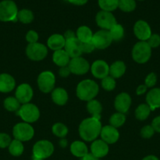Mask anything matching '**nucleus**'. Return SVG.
<instances>
[{
	"label": "nucleus",
	"mask_w": 160,
	"mask_h": 160,
	"mask_svg": "<svg viewBox=\"0 0 160 160\" xmlns=\"http://www.w3.org/2000/svg\"><path fill=\"white\" fill-rule=\"evenodd\" d=\"M101 129L100 120L91 117L81 122L78 127V134L85 142H92L100 136Z\"/></svg>",
	"instance_id": "1"
},
{
	"label": "nucleus",
	"mask_w": 160,
	"mask_h": 160,
	"mask_svg": "<svg viewBox=\"0 0 160 160\" xmlns=\"http://www.w3.org/2000/svg\"><path fill=\"white\" fill-rule=\"evenodd\" d=\"M99 93V86L91 79L80 81L76 87V95L80 100L89 102L94 99Z\"/></svg>",
	"instance_id": "2"
},
{
	"label": "nucleus",
	"mask_w": 160,
	"mask_h": 160,
	"mask_svg": "<svg viewBox=\"0 0 160 160\" xmlns=\"http://www.w3.org/2000/svg\"><path fill=\"white\" fill-rule=\"evenodd\" d=\"M131 54L132 58L136 63H146L152 56V48L147 42L140 41L133 45Z\"/></svg>",
	"instance_id": "3"
},
{
	"label": "nucleus",
	"mask_w": 160,
	"mask_h": 160,
	"mask_svg": "<svg viewBox=\"0 0 160 160\" xmlns=\"http://www.w3.org/2000/svg\"><path fill=\"white\" fill-rule=\"evenodd\" d=\"M18 8L13 0H3L0 2V21L11 22L17 20Z\"/></svg>",
	"instance_id": "4"
},
{
	"label": "nucleus",
	"mask_w": 160,
	"mask_h": 160,
	"mask_svg": "<svg viewBox=\"0 0 160 160\" xmlns=\"http://www.w3.org/2000/svg\"><path fill=\"white\" fill-rule=\"evenodd\" d=\"M17 113L23 122L28 123H35L40 117V111L38 106L31 102L21 105Z\"/></svg>",
	"instance_id": "5"
},
{
	"label": "nucleus",
	"mask_w": 160,
	"mask_h": 160,
	"mask_svg": "<svg viewBox=\"0 0 160 160\" xmlns=\"http://www.w3.org/2000/svg\"><path fill=\"white\" fill-rule=\"evenodd\" d=\"M13 135L14 139L21 142H28L31 140L35 135V130L31 123L20 122L14 125L13 128Z\"/></svg>",
	"instance_id": "6"
},
{
	"label": "nucleus",
	"mask_w": 160,
	"mask_h": 160,
	"mask_svg": "<svg viewBox=\"0 0 160 160\" xmlns=\"http://www.w3.org/2000/svg\"><path fill=\"white\" fill-rule=\"evenodd\" d=\"M56 78L51 71H43L39 73L37 78V84L42 93H50L55 88Z\"/></svg>",
	"instance_id": "7"
},
{
	"label": "nucleus",
	"mask_w": 160,
	"mask_h": 160,
	"mask_svg": "<svg viewBox=\"0 0 160 160\" xmlns=\"http://www.w3.org/2000/svg\"><path fill=\"white\" fill-rule=\"evenodd\" d=\"M27 57L32 61L43 60L48 54V48L45 45L39 42L33 44H28L26 47Z\"/></svg>",
	"instance_id": "8"
},
{
	"label": "nucleus",
	"mask_w": 160,
	"mask_h": 160,
	"mask_svg": "<svg viewBox=\"0 0 160 160\" xmlns=\"http://www.w3.org/2000/svg\"><path fill=\"white\" fill-rule=\"evenodd\" d=\"M54 152L53 143L48 140L38 141L32 148L33 157L45 159L50 157Z\"/></svg>",
	"instance_id": "9"
},
{
	"label": "nucleus",
	"mask_w": 160,
	"mask_h": 160,
	"mask_svg": "<svg viewBox=\"0 0 160 160\" xmlns=\"http://www.w3.org/2000/svg\"><path fill=\"white\" fill-rule=\"evenodd\" d=\"M96 23L101 30L109 31L113 26L117 23L116 19L111 12L100 10L97 13L95 17Z\"/></svg>",
	"instance_id": "10"
},
{
	"label": "nucleus",
	"mask_w": 160,
	"mask_h": 160,
	"mask_svg": "<svg viewBox=\"0 0 160 160\" xmlns=\"http://www.w3.org/2000/svg\"><path fill=\"white\" fill-rule=\"evenodd\" d=\"M113 40L110 34L109 31L100 30L94 33L93 35L92 42L97 49H105L108 48L112 43Z\"/></svg>",
	"instance_id": "11"
},
{
	"label": "nucleus",
	"mask_w": 160,
	"mask_h": 160,
	"mask_svg": "<svg viewBox=\"0 0 160 160\" xmlns=\"http://www.w3.org/2000/svg\"><path fill=\"white\" fill-rule=\"evenodd\" d=\"M68 67L72 73L75 75H84L90 70L89 62L82 56L71 59Z\"/></svg>",
	"instance_id": "12"
},
{
	"label": "nucleus",
	"mask_w": 160,
	"mask_h": 160,
	"mask_svg": "<svg viewBox=\"0 0 160 160\" xmlns=\"http://www.w3.org/2000/svg\"><path fill=\"white\" fill-rule=\"evenodd\" d=\"M133 33L137 39L141 42H147L152 35V29L150 25L145 20H139L134 23Z\"/></svg>",
	"instance_id": "13"
},
{
	"label": "nucleus",
	"mask_w": 160,
	"mask_h": 160,
	"mask_svg": "<svg viewBox=\"0 0 160 160\" xmlns=\"http://www.w3.org/2000/svg\"><path fill=\"white\" fill-rule=\"evenodd\" d=\"M34 92L30 84L27 83H23L17 86L15 92V97L20 102V104L29 103L32 99Z\"/></svg>",
	"instance_id": "14"
},
{
	"label": "nucleus",
	"mask_w": 160,
	"mask_h": 160,
	"mask_svg": "<svg viewBox=\"0 0 160 160\" xmlns=\"http://www.w3.org/2000/svg\"><path fill=\"white\" fill-rule=\"evenodd\" d=\"M90 71L94 78L102 80L109 75V65L104 60L97 59L90 66Z\"/></svg>",
	"instance_id": "15"
},
{
	"label": "nucleus",
	"mask_w": 160,
	"mask_h": 160,
	"mask_svg": "<svg viewBox=\"0 0 160 160\" xmlns=\"http://www.w3.org/2000/svg\"><path fill=\"white\" fill-rule=\"evenodd\" d=\"M132 104L130 95L126 92H121L115 98L114 106L116 111L122 113H126Z\"/></svg>",
	"instance_id": "16"
},
{
	"label": "nucleus",
	"mask_w": 160,
	"mask_h": 160,
	"mask_svg": "<svg viewBox=\"0 0 160 160\" xmlns=\"http://www.w3.org/2000/svg\"><path fill=\"white\" fill-rule=\"evenodd\" d=\"M100 136L101 138L100 139H102L104 142L108 145H112L116 143L119 139V132L117 128L111 125H106L102 127Z\"/></svg>",
	"instance_id": "17"
},
{
	"label": "nucleus",
	"mask_w": 160,
	"mask_h": 160,
	"mask_svg": "<svg viewBox=\"0 0 160 160\" xmlns=\"http://www.w3.org/2000/svg\"><path fill=\"white\" fill-rule=\"evenodd\" d=\"M64 49L66 52L68 54L71 59L75 57L81 56L83 54V50H82V42L77 39V38L68 39L66 40L65 45H64Z\"/></svg>",
	"instance_id": "18"
},
{
	"label": "nucleus",
	"mask_w": 160,
	"mask_h": 160,
	"mask_svg": "<svg viewBox=\"0 0 160 160\" xmlns=\"http://www.w3.org/2000/svg\"><path fill=\"white\" fill-rule=\"evenodd\" d=\"M91 154L93 155L98 159L103 158L108 155L109 152V146L108 144L104 142L102 139H96L90 145Z\"/></svg>",
	"instance_id": "19"
},
{
	"label": "nucleus",
	"mask_w": 160,
	"mask_h": 160,
	"mask_svg": "<svg viewBox=\"0 0 160 160\" xmlns=\"http://www.w3.org/2000/svg\"><path fill=\"white\" fill-rule=\"evenodd\" d=\"M16 87L15 79L10 74L6 73H0V92L9 93Z\"/></svg>",
	"instance_id": "20"
},
{
	"label": "nucleus",
	"mask_w": 160,
	"mask_h": 160,
	"mask_svg": "<svg viewBox=\"0 0 160 160\" xmlns=\"http://www.w3.org/2000/svg\"><path fill=\"white\" fill-rule=\"evenodd\" d=\"M146 103L148 105L152 111L160 108V88H155L147 92L146 95Z\"/></svg>",
	"instance_id": "21"
},
{
	"label": "nucleus",
	"mask_w": 160,
	"mask_h": 160,
	"mask_svg": "<svg viewBox=\"0 0 160 160\" xmlns=\"http://www.w3.org/2000/svg\"><path fill=\"white\" fill-rule=\"evenodd\" d=\"M66 40L64 35L60 34H53L49 37L47 40V47L53 52L64 49Z\"/></svg>",
	"instance_id": "22"
},
{
	"label": "nucleus",
	"mask_w": 160,
	"mask_h": 160,
	"mask_svg": "<svg viewBox=\"0 0 160 160\" xmlns=\"http://www.w3.org/2000/svg\"><path fill=\"white\" fill-rule=\"evenodd\" d=\"M52 101L57 106H64L68 101V94L63 88H56L51 92Z\"/></svg>",
	"instance_id": "23"
},
{
	"label": "nucleus",
	"mask_w": 160,
	"mask_h": 160,
	"mask_svg": "<svg viewBox=\"0 0 160 160\" xmlns=\"http://www.w3.org/2000/svg\"><path fill=\"white\" fill-rule=\"evenodd\" d=\"M126 70V66L123 61H115L111 66H109V75L115 79L120 78L123 76Z\"/></svg>",
	"instance_id": "24"
},
{
	"label": "nucleus",
	"mask_w": 160,
	"mask_h": 160,
	"mask_svg": "<svg viewBox=\"0 0 160 160\" xmlns=\"http://www.w3.org/2000/svg\"><path fill=\"white\" fill-rule=\"evenodd\" d=\"M70 151L74 156L78 158L84 157L88 153V147L83 142L75 141L71 144Z\"/></svg>",
	"instance_id": "25"
},
{
	"label": "nucleus",
	"mask_w": 160,
	"mask_h": 160,
	"mask_svg": "<svg viewBox=\"0 0 160 160\" xmlns=\"http://www.w3.org/2000/svg\"><path fill=\"white\" fill-rule=\"evenodd\" d=\"M52 59H53V62L59 67L68 66L71 60L70 56H68V54L66 52L64 49H61L53 52Z\"/></svg>",
	"instance_id": "26"
},
{
	"label": "nucleus",
	"mask_w": 160,
	"mask_h": 160,
	"mask_svg": "<svg viewBox=\"0 0 160 160\" xmlns=\"http://www.w3.org/2000/svg\"><path fill=\"white\" fill-rule=\"evenodd\" d=\"M86 109L89 112V113L92 116V117L100 120L103 107H102V105L100 102L96 99H92L87 102Z\"/></svg>",
	"instance_id": "27"
},
{
	"label": "nucleus",
	"mask_w": 160,
	"mask_h": 160,
	"mask_svg": "<svg viewBox=\"0 0 160 160\" xmlns=\"http://www.w3.org/2000/svg\"><path fill=\"white\" fill-rule=\"evenodd\" d=\"M75 34H76L77 39L82 43L91 42L93 38V35L92 30L89 27L85 26V25H83V26H80L79 28H78L76 32H75Z\"/></svg>",
	"instance_id": "28"
},
{
	"label": "nucleus",
	"mask_w": 160,
	"mask_h": 160,
	"mask_svg": "<svg viewBox=\"0 0 160 160\" xmlns=\"http://www.w3.org/2000/svg\"><path fill=\"white\" fill-rule=\"evenodd\" d=\"M151 112H152V110H151L150 107H149V106L147 103L140 104L136 107V110H135V117L138 120L144 121V120H147L148 118V117L151 114Z\"/></svg>",
	"instance_id": "29"
},
{
	"label": "nucleus",
	"mask_w": 160,
	"mask_h": 160,
	"mask_svg": "<svg viewBox=\"0 0 160 160\" xmlns=\"http://www.w3.org/2000/svg\"><path fill=\"white\" fill-rule=\"evenodd\" d=\"M8 149H9V152L13 156L17 157V156H20L23 154L24 147L23 142L17 140V139H13L8 147Z\"/></svg>",
	"instance_id": "30"
},
{
	"label": "nucleus",
	"mask_w": 160,
	"mask_h": 160,
	"mask_svg": "<svg viewBox=\"0 0 160 160\" xmlns=\"http://www.w3.org/2000/svg\"><path fill=\"white\" fill-rule=\"evenodd\" d=\"M4 108L9 112H17L21 106L20 102L16 98V97L9 96L5 98L3 102Z\"/></svg>",
	"instance_id": "31"
},
{
	"label": "nucleus",
	"mask_w": 160,
	"mask_h": 160,
	"mask_svg": "<svg viewBox=\"0 0 160 160\" xmlns=\"http://www.w3.org/2000/svg\"><path fill=\"white\" fill-rule=\"evenodd\" d=\"M17 20L24 24L31 23L34 20V13L32 11L28 9H22L18 11Z\"/></svg>",
	"instance_id": "32"
},
{
	"label": "nucleus",
	"mask_w": 160,
	"mask_h": 160,
	"mask_svg": "<svg viewBox=\"0 0 160 160\" xmlns=\"http://www.w3.org/2000/svg\"><path fill=\"white\" fill-rule=\"evenodd\" d=\"M126 120V117L124 113L122 112H115L111 116L109 119V123L111 126L114 127L115 128H119L124 125Z\"/></svg>",
	"instance_id": "33"
},
{
	"label": "nucleus",
	"mask_w": 160,
	"mask_h": 160,
	"mask_svg": "<svg viewBox=\"0 0 160 160\" xmlns=\"http://www.w3.org/2000/svg\"><path fill=\"white\" fill-rule=\"evenodd\" d=\"M119 0H98V6L101 10L112 12L119 7Z\"/></svg>",
	"instance_id": "34"
},
{
	"label": "nucleus",
	"mask_w": 160,
	"mask_h": 160,
	"mask_svg": "<svg viewBox=\"0 0 160 160\" xmlns=\"http://www.w3.org/2000/svg\"><path fill=\"white\" fill-rule=\"evenodd\" d=\"M52 132L59 138H64L68 134V128L62 123H56L52 127Z\"/></svg>",
	"instance_id": "35"
},
{
	"label": "nucleus",
	"mask_w": 160,
	"mask_h": 160,
	"mask_svg": "<svg viewBox=\"0 0 160 160\" xmlns=\"http://www.w3.org/2000/svg\"><path fill=\"white\" fill-rule=\"evenodd\" d=\"M109 32L112 40L115 41V42L121 41L124 38V35H125L124 28L118 23L109 30Z\"/></svg>",
	"instance_id": "36"
},
{
	"label": "nucleus",
	"mask_w": 160,
	"mask_h": 160,
	"mask_svg": "<svg viewBox=\"0 0 160 160\" xmlns=\"http://www.w3.org/2000/svg\"><path fill=\"white\" fill-rule=\"evenodd\" d=\"M119 8L125 12H131L136 8V0H119Z\"/></svg>",
	"instance_id": "37"
},
{
	"label": "nucleus",
	"mask_w": 160,
	"mask_h": 160,
	"mask_svg": "<svg viewBox=\"0 0 160 160\" xmlns=\"http://www.w3.org/2000/svg\"><path fill=\"white\" fill-rule=\"evenodd\" d=\"M101 87L107 92L113 91L116 87V81L115 78L108 75L106 78L101 80Z\"/></svg>",
	"instance_id": "38"
},
{
	"label": "nucleus",
	"mask_w": 160,
	"mask_h": 160,
	"mask_svg": "<svg viewBox=\"0 0 160 160\" xmlns=\"http://www.w3.org/2000/svg\"><path fill=\"white\" fill-rule=\"evenodd\" d=\"M155 130L153 129L152 125H145L141 130V136L143 138L149 139L155 134Z\"/></svg>",
	"instance_id": "39"
},
{
	"label": "nucleus",
	"mask_w": 160,
	"mask_h": 160,
	"mask_svg": "<svg viewBox=\"0 0 160 160\" xmlns=\"http://www.w3.org/2000/svg\"><path fill=\"white\" fill-rule=\"evenodd\" d=\"M157 83V76L155 73L152 72V73H148L147 77L144 80V84L147 86V88H153L154 86Z\"/></svg>",
	"instance_id": "40"
},
{
	"label": "nucleus",
	"mask_w": 160,
	"mask_h": 160,
	"mask_svg": "<svg viewBox=\"0 0 160 160\" xmlns=\"http://www.w3.org/2000/svg\"><path fill=\"white\" fill-rule=\"evenodd\" d=\"M147 43L152 48H157L160 45V35L158 34H152L151 37L147 39Z\"/></svg>",
	"instance_id": "41"
},
{
	"label": "nucleus",
	"mask_w": 160,
	"mask_h": 160,
	"mask_svg": "<svg viewBox=\"0 0 160 160\" xmlns=\"http://www.w3.org/2000/svg\"><path fill=\"white\" fill-rule=\"evenodd\" d=\"M11 138L10 136L6 133H0V148H6L10 145Z\"/></svg>",
	"instance_id": "42"
},
{
	"label": "nucleus",
	"mask_w": 160,
	"mask_h": 160,
	"mask_svg": "<svg viewBox=\"0 0 160 160\" xmlns=\"http://www.w3.org/2000/svg\"><path fill=\"white\" fill-rule=\"evenodd\" d=\"M25 38H26V41L28 42V44L36 43L39 41V34L34 30H30L27 32Z\"/></svg>",
	"instance_id": "43"
},
{
	"label": "nucleus",
	"mask_w": 160,
	"mask_h": 160,
	"mask_svg": "<svg viewBox=\"0 0 160 160\" xmlns=\"http://www.w3.org/2000/svg\"><path fill=\"white\" fill-rule=\"evenodd\" d=\"M95 46H94L93 43L91 42H85V43H82V50H83V53H91L95 50Z\"/></svg>",
	"instance_id": "44"
},
{
	"label": "nucleus",
	"mask_w": 160,
	"mask_h": 160,
	"mask_svg": "<svg viewBox=\"0 0 160 160\" xmlns=\"http://www.w3.org/2000/svg\"><path fill=\"white\" fill-rule=\"evenodd\" d=\"M71 73H72V72H71L70 68L68 67V66L60 67L59 75L61 77H62V78H67Z\"/></svg>",
	"instance_id": "45"
},
{
	"label": "nucleus",
	"mask_w": 160,
	"mask_h": 160,
	"mask_svg": "<svg viewBox=\"0 0 160 160\" xmlns=\"http://www.w3.org/2000/svg\"><path fill=\"white\" fill-rule=\"evenodd\" d=\"M151 125L152 126L153 129L155 130V132L160 133V116H158L155 118H154Z\"/></svg>",
	"instance_id": "46"
},
{
	"label": "nucleus",
	"mask_w": 160,
	"mask_h": 160,
	"mask_svg": "<svg viewBox=\"0 0 160 160\" xmlns=\"http://www.w3.org/2000/svg\"><path fill=\"white\" fill-rule=\"evenodd\" d=\"M147 90V88L145 84H140V85L137 87V88H136V94L137 95H142L146 93Z\"/></svg>",
	"instance_id": "47"
},
{
	"label": "nucleus",
	"mask_w": 160,
	"mask_h": 160,
	"mask_svg": "<svg viewBox=\"0 0 160 160\" xmlns=\"http://www.w3.org/2000/svg\"><path fill=\"white\" fill-rule=\"evenodd\" d=\"M64 38H65V40H68V39L74 38H76V34L72 30H67L65 31V33L64 34Z\"/></svg>",
	"instance_id": "48"
},
{
	"label": "nucleus",
	"mask_w": 160,
	"mask_h": 160,
	"mask_svg": "<svg viewBox=\"0 0 160 160\" xmlns=\"http://www.w3.org/2000/svg\"><path fill=\"white\" fill-rule=\"evenodd\" d=\"M67 2L75 6H83L87 3L88 0H67Z\"/></svg>",
	"instance_id": "49"
},
{
	"label": "nucleus",
	"mask_w": 160,
	"mask_h": 160,
	"mask_svg": "<svg viewBox=\"0 0 160 160\" xmlns=\"http://www.w3.org/2000/svg\"><path fill=\"white\" fill-rule=\"evenodd\" d=\"M81 160H99V159L94 156L93 154H91V153H88L84 157L82 158Z\"/></svg>",
	"instance_id": "50"
},
{
	"label": "nucleus",
	"mask_w": 160,
	"mask_h": 160,
	"mask_svg": "<svg viewBox=\"0 0 160 160\" xmlns=\"http://www.w3.org/2000/svg\"><path fill=\"white\" fill-rule=\"evenodd\" d=\"M59 145L61 148H66L67 145V141L66 140L65 138H61V141L59 142Z\"/></svg>",
	"instance_id": "51"
},
{
	"label": "nucleus",
	"mask_w": 160,
	"mask_h": 160,
	"mask_svg": "<svg viewBox=\"0 0 160 160\" xmlns=\"http://www.w3.org/2000/svg\"><path fill=\"white\" fill-rule=\"evenodd\" d=\"M142 160H159L158 157L153 155H150V156H147L144 158Z\"/></svg>",
	"instance_id": "52"
},
{
	"label": "nucleus",
	"mask_w": 160,
	"mask_h": 160,
	"mask_svg": "<svg viewBox=\"0 0 160 160\" xmlns=\"http://www.w3.org/2000/svg\"><path fill=\"white\" fill-rule=\"evenodd\" d=\"M32 160H44V159H38V158H35L33 157V159Z\"/></svg>",
	"instance_id": "53"
},
{
	"label": "nucleus",
	"mask_w": 160,
	"mask_h": 160,
	"mask_svg": "<svg viewBox=\"0 0 160 160\" xmlns=\"http://www.w3.org/2000/svg\"><path fill=\"white\" fill-rule=\"evenodd\" d=\"M138 1H144V0H138Z\"/></svg>",
	"instance_id": "54"
}]
</instances>
